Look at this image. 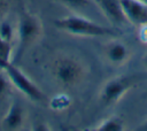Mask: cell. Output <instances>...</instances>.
I'll list each match as a JSON object with an SVG mask.
<instances>
[{"label":"cell","instance_id":"7","mask_svg":"<svg viewBox=\"0 0 147 131\" xmlns=\"http://www.w3.org/2000/svg\"><path fill=\"white\" fill-rule=\"evenodd\" d=\"M24 117H25V111L23 106L18 101H13L9 105L5 116L2 117L1 126L2 129L8 131L18 130L24 124Z\"/></svg>","mask_w":147,"mask_h":131},{"label":"cell","instance_id":"11","mask_svg":"<svg viewBox=\"0 0 147 131\" xmlns=\"http://www.w3.org/2000/svg\"><path fill=\"white\" fill-rule=\"evenodd\" d=\"M124 123L119 117H109L103 120L96 128L98 131H122Z\"/></svg>","mask_w":147,"mask_h":131},{"label":"cell","instance_id":"3","mask_svg":"<svg viewBox=\"0 0 147 131\" xmlns=\"http://www.w3.org/2000/svg\"><path fill=\"white\" fill-rule=\"evenodd\" d=\"M53 72L59 84L69 87L76 85L83 78L84 69L78 60L71 56H62L55 61Z\"/></svg>","mask_w":147,"mask_h":131},{"label":"cell","instance_id":"14","mask_svg":"<svg viewBox=\"0 0 147 131\" xmlns=\"http://www.w3.org/2000/svg\"><path fill=\"white\" fill-rule=\"evenodd\" d=\"M68 6L72 7V8H80L87 5L88 0H63Z\"/></svg>","mask_w":147,"mask_h":131},{"label":"cell","instance_id":"15","mask_svg":"<svg viewBox=\"0 0 147 131\" xmlns=\"http://www.w3.org/2000/svg\"><path fill=\"white\" fill-rule=\"evenodd\" d=\"M139 37H140V40H141L144 44H147V23L140 25Z\"/></svg>","mask_w":147,"mask_h":131},{"label":"cell","instance_id":"18","mask_svg":"<svg viewBox=\"0 0 147 131\" xmlns=\"http://www.w3.org/2000/svg\"><path fill=\"white\" fill-rule=\"evenodd\" d=\"M144 63H145V66H146V68H147V54H146L145 57H144Z\"/></svg>","mask_w":147,"mask_h":131},{"label":"cell","instance_id":"4","mask_svg":"<svg viewBox=\"0 0 147 131\" xmlns=\"http://www.w3.org/2000/svg\"><path fill=\"white\" fill-rule=\"evenodd\" d=\"M3 71L6 72L7 77L9 78L11 85H14L26 98H29L30 100L36 101V102H40L45 99L42 91L15 64L9 63Z\"/></svg>","mask_w":147,"mask_h":131},{"label":"cell","instance_id":"1","mask_svg":"<svg viewBox=\"0 0 147 131\" xmlns=\"http://www.w3.org/2000/svg\"><path fill=\"white\" fill-rule=\"evenodd\" d=\"M54 23L56 28L75 36L107 37V36H115L116 33L110 28H106L96 22H93L86 17L78 15H70L67 17H62L56 20Z\"/></svg>","mask_w":147,"mask_h":131},{"label":"cell","instance_id":"9","mask_svg":"<svg viewBox=\"0 0 147 131\" xmlns=\"http://www.w3.org/2000/svg\"><path fill=\"white\" fill-rule=\"evenodd\" d=\"M106 56L113 64H123L130 57V49L122 41H111L106 48Z\"/></svg>","mask_w":147,"mask_h":131},{"label":"cell","instance_id":"6","mask_svg":"<svg viewBox=\"0 0 147 131\" xmlns=\"http://www.w3.org/2000/svg\"><path fill=\"white\" fill-rule=\"evenodd\" d=\"M127 22L134 25L147 23V5L138 0H119Z\"/></svg>","mask_w":147,"mask_h":131},{"label":"cell","instance_id":"16","mask_svg":"<svg viewBox=\"0 0 147 131\" xmlns=\"http://www.w3.org/2000/svg\"><path fill=\"white\" fill-rule=\"evenodd\" d=\"M2 11H3V2H2V0H0V22H1V16H2Z\"/></svg>","mask_w":147,"mask_h":131},{"label":"cell","instance_id":"17","mask_svg":"<svg viewBox=\"0 0 147 131\" xmlns=\"http://www.w3.org/2000/svg\"><path fill=\"white\" fill-rule=\"evenodd\" d=\"M141 129H142V130H147V121H146V122H145V123L142 124V126H141Z\"/></svg>","mask_w":147,"mask_h":131},{"label":"cell","instance_id":"5","mask_svg":"<svg viewBox=\"0 0 147 131\" xmlns=\"http://www.w3.org/2000/svg\"><path fill=\"white\" fill-rule=\"evenodd\" d=\"M132 86V80L129 77H114L105 83L101 88L100 99L105 105H113L117 102L127 90Z\"/></svg>","mask_w":147,"mask_h":131},{"label":"cell","instance_id":"13","mask_svg":"<svg viewBox=\"0 0 147 131\" xmlns=\"http://www.w3.org/2000/svg\"><path fill=\"white\" fill-rule=\"evenodd\" d=\"M10 84L11 83H10L9 78L7 77L6 72L3 70H0V99L3 98L8 93Z\"/></svg>","mask_w":147,"mask_h":131},{"label":"cell","instance_id":"12","mask_svg":"<svg viewBox=\"0 0 147 131\" xmlns=\"http://www.w3.org/2000/svg\"><path fill=\"white\" fill-rule=\"evenodd\" d=\"M14 33H15V29L13 28L11 23L9 21L1 20V22H0V37L5 40L11 43Z\"/></svg>","mask_w":147,"mask_h":131},{"label":"cell","instance_id":"8","mask_svg":"<svg viewBox=\"0 0 147 131\" xmlns=\"http://www.w3.org/2000/svg\"><path fill=\"white\" fill-rule=\"evenodd\" d=\"M105 16L114 24H123L126 21L119 0H96Z\"/></svg>","mask_w":147,"mask_h":131},{"label":"cell","instance_id":"19","mask_svg":"<svg viewBox=\"0 0 147 131\" xmlns=\"http://www.w3.org/2000/svg\"><path fill=\"white\" fill-rule=\"evenodd\" d=\"M138 1H141V2H144V3L147 5V0H138Z\"/></svg>","mask_w":147,"mask_h":131},{"label":"cell","instance_id":"10","mask_svg":"<svg viewBox=\"0 0 147 131\" xmlns=\"http://www.w3.org/2000/svg\"><path fill=\"white\" fill-rule=\"evenodd\" d=\"M11 43L0 37V70H5L6 67L11 63Z\"/></svg>","mask_w":147,"mask_h":131},{"label":"cell","instance_id":"2","mask_svg":"<svg viewBox=\"0 0 147 131\" xmlns=\"http://www.w3.org/2000/svg\"><path fill=\"white\" fill-rule=\"evenodd\" d=\"M17 40H18V47H17V57H20L24 51L32 44L34 40L40 36L41 33V23L39 18L31 14L30 11L22 10L20 13L17 28Z\"/></svg>","mask_w":147,"mask_h":131}]
</instances>
